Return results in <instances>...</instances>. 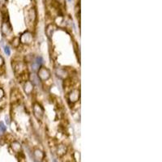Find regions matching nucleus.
Wrapping results in <instances>:
<instances>
[{
    "mask_svg": "<svg viewBox=\"0 0 162 162\" xmlns=\"http://www.w3.org/2000/svg\"><path fill=\"white\" fill-rule=\"evenodd\" d=\"M68 1H69V2H71V1H72V0H68Z\"/></svg>",
    "mask_w": 162,
    "mask_h": 162,
    "instance_id": "18",
    "label": "nucleus"
},
{
    "mask_svg": "<svg viewBox=\"0 0 162 162\" xmlns=\"http://www.w3.org/2000/svg\"><path fill=\"white\" fill-rule=\"evenodd\" d=\"M5 119H6V122H7V125H9V124H10V121H9V118H8V116H6Z\"/></svg>",
    "mask_w": 162,
    "mask_h": 162,
    "instance_id": "16",
    "label": "nucleus"
},
{
    "mask_svg": "<svg viewBox=\"0 0 162 162\" xmlns=\"http://www.w3.org/2000/svg\"><path fill=\"white\" fill-rule=\"evenodd\" d=\"M79 97H80L79 90H78V89H74L69 94V101L71 102H72V103H75V102L78 101V100L79 99Z\"/></svg>",
    "mask_w": 162,
    "mask_h": 162,
    "instance_id": "5",
    "label": "nucleus"
},
{
    "mask_svg": "<svg viewBox=\"0 0 162 162\" xmlns=\"http://www.w3.org/2000/svg\"><path fill=\"white\" fill-rule=\"evenodd\" d=\"M33 114L35 116V118L41 120L43 116H44V109L42 108V106L38 103H36L33 105Z\"/></svg>",
    "mask_w": 162,
    "mask_h": 162,
    "instance_id": "2",
    "label": "nucleus"
},
{
    "mask_svg": "<svg viewBox=\"0 0 162 162\" xmlns=\"http://www.w3.org/2000/svg\"><path fill=\"white\" fill-rule=\"evenodd\" d=\"M4 53H5L7 55V56H9L11 54V49H10V47L8 46H4Z\"/></svg>",
    "mask_w": 162,
    "mask_h": 162,
    "instance_id": "12",
    "label": "nucleus"
},
{
    "mask_svg": "<svg viewBox=\"0 0 162 162\" xmlns=\"http://www.w3.org/2000/svg\"><path fill=\"white\" fill-rule=\"evenodd\" d=\"M6 130H7L6 126L2 122H0V136H2L5 133Z\"/></svg>",
    "mask_w": 162,
    "mask_h": 162,
    "instance_id": "11",
    "label": "nucleus"
},
{
    "mask_svg": "<svg viewBox=\"0 0 162 162\" xmlns=\"http://www.w3.org/2000/svg\"><path fill=\"white\" fill-rule=\"evenodd\" d=\"M4 95H5V93H4V91H3V89H2V88H0V101L3 98Z\"/></svg>",
    "mask_w": 162,
    "mask_h": 162,
    "instance_id": "14",
    "label": "nucleus"
},
{
    "mask_svg": "<svg viewBox=\"0 0 162 162\" xmlns=\"http://www.w3.org/2000/svg\"><path fill=\"white\" fill-rule=\"evenodd\" d=\"M54 31V25L52 24H50L49 25H47L46 28V34L47 35V37L49 38H51L53 33Z\"/></svg>",
    "mask_w": 162,
    "mask_h": 162,
    "instance_id": "9",
    "label": "nucleus"
},
{
    "mask_svg": "<svg viewBox=\"0 0 162 162\" xmlns=\"http://www.w3.org/2000/svg\"><path fill=\"white\" fill-rule=\"evenodd\" d=\"M37 75L40 80L46 81L50 77V72L49 69L45 67H42L38 69V72H37Z\"/></svg>",
    "mask_w": 162,
    "mask_h": 162,
    "instance_id": "1",
    "label": "nucleus"
},
{
    "mask_svg": "<svg viewBox=\"0 0 162 162\" xmlns=\"http://www.w3.org/2000/svg\"><path fill=\"white\" fill-rule=\"evenodd\" d=\"M11 147L15 152H20L21 151V148H22L20 143L17 141L12 142L11 144Z\"/></svg>",
    "mask_w": 162,
    "mask_h": 162,
    "instance_id": "8",
    "label": "nucleus"
},
{
    "mask_svg": "<svg viewBox=\"0 0 162 162\" xmlns=\"http://www.w3.org/2000/svg\"><path fill=\"white\" fill-rule=\"evenodd\" d=\"M20 40L23 44H30L32 42V35L30 32H25L21 35Z\"/></svg>",
    "mask_w": 162,
    "mask_h": 162,
    "instance_id": "3",
    "label": "nucleus"
},
{
    "mask_svg": "<svg viewBox=\"0 0 162 162\" xmlns=\"http://www.w3.org/2000/svg\"><path fill=\"white\" fill-rule=\"evenodd\" d=\"M11 27L9 22L3 21L1 26V32L3 33V35L4 36H8L10 33H11Z\"/></svg>",
    "mask_w": 162,
    "mask_h": 162,
    "instance_id": "4",
    "label": "nucleus"
},
{
    "mask_svg": "<svg viewBox=\"0 0 162 162\" xmlns=\"http://www.w3.org/2000/svg\"><path fill=\"white\" fill-rule=\"evenodd\" d=\"M33 157H34V160L35 161H42L44 158V153L40 149H36L34 152H33Z\"/></svg>",
    "mask_w": 162,
    "mask_h": 162,
    "instance_id": "6",
    "label": "nucleus"
},
{
    "mask_svg": "<svg viewBox=\"0 0 162 162\" xmlns=\"http://www.w3.org/2000/svg\"><path fill=\"white\" fill-rule=\"evenodd\" d=\"M24 92L26 93L27 94H31V93L33 90V84H32L30 81H27L26 83L24 84Z\"/></svg>",
    "mask_w": 162,
    "mask_h": 162,
    "instance_id": "7",
    "label": "nucleus"
},
{
    "mask_svg": "<svg viewBox=\"0 0 162 162\" xmlns=\"http://www.w3.org/2000/svg\"><path fill=\"white\" fill-rule=\"evenodd\" d=\"M0 3L1 4H5V1L4 0H0Z\"/></svg>",
    "mask_w": 162,
    "mask_h": 162,
    "instance_id": "17",
    "label": "nucleus"
},
{
    "mask_svg": "<svg viewBox=\"0 0 162 162\" xmlns=\"http://www.w3.org/2000/svg\"><path fill=\"white\" fill-rule=\"evenodd\" d=\"M42 62H43V59H42V57H37V58H36V62L35 63H37L39 66L41 65L42 63Z\"/></svg>",
    "mask_w": 162,
    "mask_h": 162,
    "instance_id": "13",
    "label": "nucleus"
},
{
    "mask_svg": "<svg viewBox=\"0 0 162 162\" xmlns=\"http://www.w3.org/2000/svg\"><path fill=\"white\" fill-rule=\"evenodd\" d=\"M29 79H30L29 81H30L33 85H38L39 83H40V79L37 77V75L36 74H31V75H29Z\"/></svg>",
    "mask_w": 162,
    "mask_h": 162,
    "instance_id": "10",
    "label": "nucleus"
},
{
    "mask_svg": "<svg viewBox=\"0 0 162 162\" xmlns=\"http://www.w3.org/2000/svg\"><path fill=\"white\" fill-rule=\"evenodd\" d=\"M3 64H4V59H3V58L0 55V67H3Z\"/></svg>",
    "mask_w": 162,
    "mask_h": 162,
    "instance_id": "15",
    "label": "nucleus"
}]
</instances>
